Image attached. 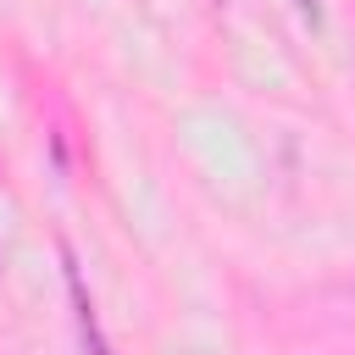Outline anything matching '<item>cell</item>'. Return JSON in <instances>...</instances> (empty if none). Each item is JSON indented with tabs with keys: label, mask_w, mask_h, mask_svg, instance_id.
I'll return each mask as SVG.
<instances>
[{
	"label": "cell",
	"mask_w": 355,
	"mask_h": 355,
	"mask_svg": "<svg viewBox=\"0 0 355 355\" xmlns=\"http://www.w3.org/2000/svg\"><path fill=\"white\" fill-rule=\"evenodd\" d=\"M300 11H305V17H316V0H300Z\"/></svg>",
	"instance_id": "cell-2"
},
{
	"label": "cell",
	"mask_w": 355,
	"mask_h": 355,
	"mask_svg": "<svg viewBox=\"0 0 355 355\" xmlns=\"http://www.w3.org/2000/svg\"><path fill=\"white\" fill-rule=\"evenodd\" d=\"M67 277H72V294H78V327H83L89 355H111V349H105V338H100V327H94V316H89V300H83V288H78V272H67Z\"/></svg>",
	"instance_id": "cell-1"
}]
</instances>
